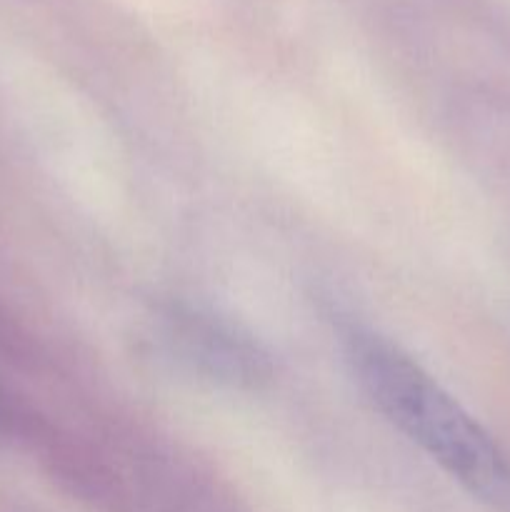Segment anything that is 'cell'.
Wrapping results in <instances>:
<instances>
[{
  "mask_svg": "<svg viewBox=\"0 0 510 512\" xmlns=\"http://www.w3.org/2000/svg\"><path fill=\"white\" fill-rule=\"evenodd\" d=\"M348 358L375 408L435 463L483 493L503 483L498 445L423 365L375 333L350 335Z\"/></svg>",
  "mask_w": 510,
  "mask_h": 512,
  "instance_id": "cell-1",
  "label": "cell"
}]
</instances>
